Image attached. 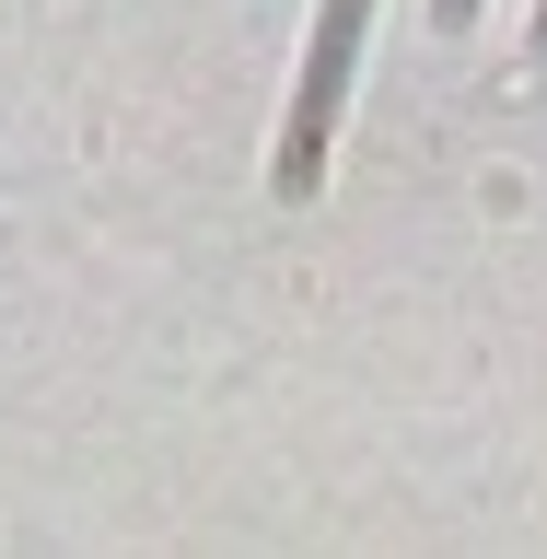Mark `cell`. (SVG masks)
<instances>
[{
  "instance_id": "obj_2",
  "label": "cell",
  "mask_w": 547,
  "mask_h": 559,
  "mask_svg": "<svg viewBox=\"0 0 547 559\" xmlns=\"http://www.w3.org/2000/svg\"><path fill=\"white\" fill-rule=\"evenodd\" d=\"M536 59H547V12H536Z\"/></svg>"
},
{
  "instance_id": "obj_1",
  "label": "cell",
  "mask_w": 547,
  "mask_h": 559,
  "mask_svg": "<svg viewBox=\"0 0 547 559\" xmlns=\"http://www.w3.org/2000/svg\"><path fill=\"white\" fill-rule=\"evenodd\" d=\"M466 12H478V0H431V24H466Z\"/></svg>"
}]
</instances>
